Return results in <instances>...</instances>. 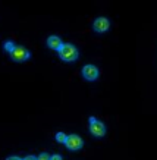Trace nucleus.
I'll list each match as a JSON object with an SVG mask.
<instances>
[{
    "label": "nucleus",
    "instance_id": "12",
    "mask_svg": "<svg viewBox=\"0 0 157 160\" xmlns=\"http://www.w3.org/2000/svg\"><path fill=\"white\" fill-rule=\"evenodd\" d=\"M24 160H37V157H35V156H27Z\"/></svg>",
    "mask_w": 157,
    "mask_h": 160
},
{
    "label": "nucleus",
    "instance_id": "4",
    "mask_svg": "<svg viewBox=\"0 0 157 160\" xmlns=\"http://www.w3.org/2000/svg\"><path fill=\"white\" fill-rule=\"evenodd\" d=\"M66 147H68L69 150H72V151H76L79 150V148H82L84 146V141L81 137L78 135H75V134H72V135H68V138H66Z\"/></svg>",
    "mask_w": 157,
    "mask_h": 160
},
{
    "label": "nucleus",
    "instance_id": "7",
    "mask_svg": "<svg viewBox=\"0 0 157 160\" xmlns=\"http://www.w3.org/2000/svg\"><path fill=\"white\" fill-rule=\"evenodd\" d=\"M62 40L59 38V37H56V35H52V37H49L47 38V46H49L52 50H57L59 52V49L62 47Z\"/></svg>",
    "mask_w": 157,
    "mask_h": 160
},
{
    "label": "nucleus",
    "instance_id": "10",
    "mask_svg": "<svg viewBox=\"0 0 157 160\" xmlns=\"http://www.w3.org/2000/svg\"><path fill=\"white\" fill-rule=\"evenodd\" d=\"M37 160H50V156L47 153H41V154L37 157Z\"/></svg>",
    "mask_w": 157,
    "mask_h": 160
},
{
    "label": "nucleus",
    "instance_id": "6",
    "mask_svg": "<svg viewBox=\"0 0 157 160\" xmlns=\"http://www.w3.org/2000/svg\"><path fill=\"white\" fill-rule=\"evenodd\" d=\"M109 27H110V22H109L107 18H103V16L97 18L93 24L94 31H97V32H106L109 29Z\"/></svg>",
    "mask_w": 157,
    "mask_h": 160
},
{
    "label": "nucleus",
    "instance_id": "13",
    "mask_svg": "<svg viewBox=\"0 0 157 160\" xmlns=\"http://www.w3.org/2000/svg\"><path fill=\"white\" fill-rule=\"evenodd\" d=\"M6 160H22V159H19V157H16V156H10V157H7Z\"/></svg>",
    "mask_w": 157,
    "mask_h": 160
},
{
    "label": "nucleus",
    "instance_id": "11",
    "mask_svg": "<svg viewBox=\"0 0 157 160\" xmlns=\"http://www.w3.org/2000/svg\"><path fill=\"white\" fill-rule=\"evenodd\" d=\"M50 160H62L59 154H54V156H50Z\"/></svg>",
    "mask_w": 157,
    "mask_h": 160
},
{
    "label": "nucleus",
    "instance_id": "9",
    "mask_svg": "<svg viewBox=\"0 0 157 160\" xmlns=\"http://www.w3.org/2000/svg\"><path fill=\"white\" fill-rule=\"evenodd\" d=\"M15 47H16V46L12 43V41H6V43H5V50H6V52H9V53H12Z\"/></svg>",
    "mask_w": 157,
    "mask_h": 160
},
{
    "label": "nucleus",
    "instance_id": "3",
    "mask_svg": "<svg viewBox=\"0 0 157 160\" xmlns=\"http://www.w3.org/2000/svg\"><path fill=\"white\" fill-rule=\"evenodd\" d=\"M10 58L13 59L15 62H25V60H28L30 59V52L25 49V47H22V46H16L15 49H13V52L10 53Z\"/></svg>",
    "mask_w": 157,
    "mask_h": 160
},
{
    "label": "nucleus",
    "instance_id": "2",
    "mask_svg": "<svg viewBox=\"0 0 157 160\" xmlns=\"http://www.w3.org/2000/svg\"><path fill=\"white\" fill-rule=\"evenodd\" d=\"M90 132L93 134L94 137H103L106 134V126H104L103 122H100L96 118H90Z\"/></svg>",
    "mask_w": 157,
    "mask_h": 160
},
{
    "label": "nucleus",
    "instance_id": "5",
    "mask_svg": "<svg viewBox=\"0 0 157 160\" xmlns=\"http://www.w3.org/2000/svg\"><path fill=\"white\" fill-rule=\"evenodd\" d=\"M82 77L87 81H96L98 78V69L94 65H85L82 68Z\"/></svg>",
    "mask_w": 157,
    "mask_h": 160
},
{
    "label": "nucleus",
    "instance_id": "1",
    "mask_svg": "<svg viewBox=\"0 0 157 160\" xmlns=\"http://www.w3.org/2000/svg\"><path fill=\"white\" fill-rule=\"evenodd\" d=\"M59 58L65 62H75L78 59V49L72 44H62L59 49Z\"/></svg>",
    "mask_w": 157,
    "mask_h": 160
},
{
    "label": "nucleus",
    "instance_id": "8",
    "mask_svg": "<svg viewBox=\"0 0 157 160\" xmlns=\"http://www.w3.org/2000/svg\"><path fill=\"white\" fill-rule=\"evenodd\" d=\"M66 138H68V135H66V134H63V132H57V134H56V141H57V142H66Z\"/></svg>",
    "mask_w": 157,
    "mask_h": 160
}]
</instances>
